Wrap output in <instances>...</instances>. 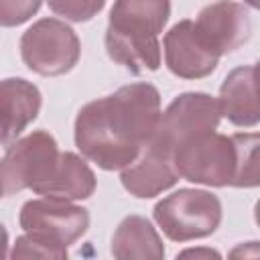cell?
Returning a JSON list of instances; mask_svg holds the SVG:
<instances>
[{"label":"cell","mask_w":260,"mask_h":260,"mask_svg":"<svg viewBox=\"0 0 260 260\" xmlns=\"http://www.w3.org/2000/svg\"><path fill=\"white\" fill-rule=\"evenodd\" d=\"M195 30L201 41L217 55H225L242 47L250 37V14L238 2H213L199 10Z\"/></svg>","instance_id":"obj_10"},{"label":"cell","mask_w":260,"mask_h":260,"mask_svg":"<svg viewBox=\"0 0 260 260\" xmlns=\"http://www.w3.org/2000/svg\"><path fill=\"white\" fill-rule=\"evenodd\" d=\"M219 110L234 126L250 128L260 124V93L254 83L252 65L232 69L219 87Z\"/></svg>","instance_id":"obj_13"},{"label":"cell","mask_w":260,"mask_h":260,"mask_svg":"<svg viewBox=\"0 0 260 260\" xmlns=\"http://www.w3.org/2000/svg\"><path fill=\"white\" fill-rule=\"evenodd\" d=\"M152 217L173 242L199 240L219 228L221 201L203 189H179L154 205Z\"/></svg>","instance_id":"obj_4"},{"label":"cell","mask_w":260,"mask_h":260,"mask_svg":"<svg viewBox=\"0 0 260 260\" xmlns=\"http://www.w3.org/2000/svg\"><path fill=\"white\" fill-rule=\"evenodd\" d=\"M165 63L181 79H201L215 71L219 57L201 41L195 22L185 18L169 28L162 39Z\"/></svg>","instance_id":"obj_9"},{"label":"cell","mask_w":260,"mask_h":260,"mask_svg":"<svg viewBox=\"0 0 260 260\" xmlns=\"http://www.w3.org/2000/svg\"><path fill=\"white\" fill-rule=\"evenodd\" d=\"M61 156L57 140L47 130H35L12 142L2 158V193L8 197L30 189L47 197L57 179Z\"/></svg>","instance_id":"obj_3"},{"label":"cell","mask_w":260,"mask_h":260,"mask_svg":"<svg viewBox=\"0 0 260 260\" xmlns=\"http://www.w3.org/2000/svg\"><path fill=\"white\" fill-rule=\"evenodd\" d=\"M18 223L24 234L71 246L87 232L89 213L85 207L73 205L71 201L43 197L30 199L20 207Z\"/></svg>","instance_id":"obj_8"},{"label":"cell","mask_w":260,"mask_h":260,"mask_svg":"<svg viewBox=\"0 0 260 260\" xmlns=\"http://www.w3.org/2000/svg\"><path fill=\"white\" fill-rule=\"evenodd\" d=\"M81 55L75 30L59 18H41L20 37V57L24 65L47 77L69 73Z\"/></svg>","instance_id":"obj_5"},{"label":"cell","mask_w":260,"mask_h":260,"mask_svg":"<svg viewBox=\"0 0 260 260\" xmlns=\"http://www.w3.org/2000/svg\"><path fill=\"white\" fill-rule=\"evenodd\" d=\"M8 260H69V256L67 246L59 242L22 234L14 240Z\"/></svg>","instance_id":"obj_17"},{"label":"cell","mask_w":260,"mask_h":260,"mask_svg":"<svg viewBox=\"0 0 260 260\" xmlns=\"http://www.w3.org/2000/svg\"><path fill=\"white\" fill-rule=\"evenodd\" d=\"M43 95L39 87L22 77H6L0 83V114H2V134L0 142L8 148L12 140L39 116Z\"/></svg>","instance_id":"obj_11"},{"label":"cell","mask_w":260,"mask_h":260,"mask_svg":"<svg viewBox=\"0 0 260 260\" xmlns=\"http://www.w3.org/2000/svg\"><path fill=\"white\" fill-rule=\"evenodd\" d=\"M252 75H254V83H256V89L260 93V59L252 65Z\"/></svg>","instance_id":"obj_22"},{"label":"cell","mask_w":260,"mask_h":260,"mask_svg":"<svg viewBox=\"0 0 260 260\" xmlns=\"http://www.w3.org/2000/svg\"><path fill=\"white\" fill-rule=\"evenodd\" d=\"M93 191H95V175L89 169V165L75 152H63L57 179L51 185L47 197L77 201L91 197Z\"/></svg>","instance_id":"obj_15"},{"label":"cell","mask_w":260,"mask_h":260,"mask_svg":"<svg viewBox=\"0 0 260 260\" xmlns=\"http://www.w3.org/2000/svg\"><path fill=\"white\" fill-rule=\"evenodd\" d=\"M160 93L138 81L87 102L75 118V146L104 171H124L146 148L160 122Z\"/></svg>","instance_id":"obj_1"},{"label":"cell","mask_w":260,"mask_h":260,"mask_svg":"<svg viewBox=\"0 0 260 260\" xmlns=\"http://www.w3.org/2000/svg\"><path fill=\"white\" fill-rule=\"evenodd\" d=\"M104 0H98V2H79V0H53L49 2V8L59 14V16H65L73 22H81V20H89L93 18L102 8H104Z\"/></svg>","instance_id":"obj_18"},{"label":"cell","mask_w":260,"mask_h":260,"mask_svg":"<svg viewBox=\"0 0 260 260\" xmlns=\"http://www.w3.org/2000/svg\"><path fill=\"white\" fill-rule=\"evenodd\" d=\"M219 120H221V110H219V102L213 95L203 91L181 93L162 112L150 146L173 156V152L181 144L199 138L203 134L215 132Z\"/></svg>","instance_id":"obj_6"},{"label":"cell","mask_w":260,"mask_h":260,"mask_svg":"<svg viewBox=\"0 0 260 260\" xmlns=\"http://www.w3.org/2000/svg\"><path fill=\"white\" fill-rule=\"evenodd\" d=\"M228 260H260V242L252 240V242L236 244L230 250Z\"/></svg>","instance_id":"obj_21"},{"label":"cell","mask_w":260,"mask_h":260,"mask_svg":"<svg viewBox=\"0 0 260 260\" xmlns=\"http://www.w3.org/2000/svg\"><path fill=\"white\" fill-rule=\"evenodd\" d=\"M120 181L130 195L150 199L177 185L179 173L173 165V156L148 144L144 152L122 171Z\"/></svg>","instance_id":"obj_12"},{"label":"cell","mask_w":260,"mask_h":260,"mask_svg":"<svg viewBox=\"0 0 260 260\" xmlns=\"http://www.w3.org/2000/svg\"><path fill=\"white\" fill-rule=\"evenodd\" d=\"M175 260H223L221 254L215 248L209 246H195V248H185L181 250Z\"/></svg>","instance_id":"obj_20"},{"label":"cell","mask_w":260,"mask_h":260,"mask_svg":"<svg viewBox=\"0 0 260 260\" xmlns=\"http://www.w3.org/2000/svg\"><path fill=\"white\" fill-rule=\"evenodd\" d=\"M236 146V177L232 187H260V132L232 134Z\"/></svg>","instance_id":"obj_16"},{"label":"cell","mask_w":260,"mask_h":260,"mask_svg":"<svg viewBox=\"0 0 260 260\" xmlns=\"http://www.w3.org/2000/svg\"><path fill=\"white\" fill-rule=\"evenodd\" d=\"M171 16V4L160 0L114 2L106 28V51L112 61L130 73L160 67L158 35Z\"/></svg>","instance_id":"obj_2"},{"label":"cell","mask_w":260,"mask_h":260,"mask_svg":"<svg viewBox=\"0 0 260 260\" xmlns=\"http://www.w3.org/2000/svg\"><path fill=\"white\" fill-rule=\"evenodd\" d=\"M254 219H256V223L260 225V199H258L256 205H254Z\"/></svg>","instance_id":"obj_23"},{"label":"cell","mask_w":260,"mask_h":260,"mask_svg":"<svg viewBox=\"0 0 260 260\" xmlns=\"http://www.w3.org/2000/svg\"><path fill=\"white\" fill-rule=\"evenodd\" d=\"M41 8V2H10L2 0L0 2V22L2 26H14L26 22L37 10Z\"/></svg>","instance_id":"obj_19"},{"label":"cell","mask_w":260,"mask_h":260,"mask_svg":"<svg viewBox=\"0 0 260 260\" xmlns=\"http://www.w3.org/2000/svg\"><path fill=\"white\" fill-rule=\"evenodd\" d=\"M173 165L185 181L207 187H232L236 177V146L232 136L211 132L181 144Z\"/></svg>","instance_id":"obj_7"},{"label":"cell","mask_w":260,"mask_h":260,"mask_svg":"<svg viewBox=\"0 0 260 260\" xmlns=\"http://www.w3.org/2000/svg\"><path fill=\"white\" fill-rule=\"evenodd\" d=\"M114 260H165V244L142 215L124 217L112 236Z\"/></svg>","instance_id":"obj_14"}]
</instances>
